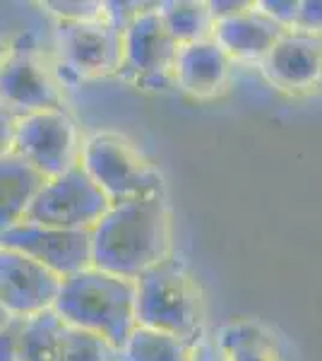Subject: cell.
Listing matches in <instances>:
<instances>
[{"mask_svg": "<svg viewBox=\"0 0 322 361\" xmlns=\"http://www.w3.org/2000/svg\"><path fill=\"white\" fill-rule=\"evenodd\" d=\"M171 255V217L163 195L116 202L92 229V265L137 279Z\"/></svg>", "mask_w": 322, "mask_h": 361, "instance_id": "obj_1", "label": "cell"}, {"mask_svg": "<svg viewBox=\"0 0 322 361\" xmlns=\"http://www.w3.org/2000/svg\"><path fill=\"white\" fill-rule=\"evenodd\" d=\"M54 311L70 328L101 337L123 352L128 337L137 328L135 279L111 275L92 265L63 279Z\"/></svg>", "mask_w": 322, "mask_h": 361, "instance_id": "obj_2", "label": "cell"}, {"mask_svg": "<svg viewBox=\"0 0 322 361\" xmlns=\"http://www.w3.org/2000/svg\"><path fill=\"white\" fill-rule=\"evenodd\" d=\"M135 318L140 328L161 330L190 345L204 335L202 294L183 260L168 255L135 279Z\"/></svg>", "mask_w": 322, "mask_h": 361, "instance_id": "obj_3", "label": "cell"}, {"mask_svg": "<svg viewBox=\"0 0 322 361\" xmlns=\"http://www.w3.org/2000/svg\"><path fill=\"white\" fill-rule=\"evenodd\" d=\"M80 166L109 197L111 205L163 195V178L140 147L125 135L99 130L85 137Z\"/></svg>", "mask_w": 322, "mask_h": 361, "instance_id": "obj_4", "label": "cell"}, {"mask_svg": "<svg viewBox=\"0 0 322 361\" xmlns=\"http://www.w3.org/2000/svg\"><path fill=\"white\" fill-rule=\"evenodd\" d=\"M58 68L75 78H106L123 68V25L111 15L92 20H56Z\"/></svg>", "mask_w": 322, "mask_h": 361, "instance_id": "obj_5", "label": "cell"}, {"mask_svg": "<svg viewBox=\"0 0 322 361\" xmlns=\"http://www.w3.org/2000/svg\"><path fill=\"white\" fill-rule=\"evenodd\" d=\"M82 142L85 137L70 109H46L20 116L13 152L44 178H54L80 166Z\"/></svg>", "mask_w": 322, "mask_h": 361, "instance_id": "obj_6", "label": "cell"}, {"mask_svg": "<svg viewBox=\"0 0 322 361\" xmlns=\"http://www.w3.org/2000/svg\"><path fill=\"white\" fill-rule=\"evenodd\" d=\"M109 207V197L97 188V183L87 176L85 169L73 166L66 173L44 180L25 222L92 231Z\"/></svg>", "mask_w": 322, "mask_h": 361, "instance_id": "obj_7", "label": "cell"}, {"mask_svg": "<svg viewBox=\"0 0 322 361\" xmlns=\"http://www.w3.org/2000/svg\"><path fill=\"white\" fill-rule=\"evenodd\" d=\"M58 68L46 61L37 46L10 44L0 63V102L15 114L27 116L46 109H68Z\"/></svg>", "mask_w": 322, "mask_h": 361, "instance_id": "obj_8", "label": "cell"}, {"mask_svg": "<svg viewBox=\"0 0 322 361\" xmlns=\"http://www.w3.org/2000/svg\"><path fill=\"white\" fill-rule=\"evenodd\" d=\"M0 246L37 260L61 279L92 267V231L20 222L0 234Z\"/></svg>", "mask_w": 322, "mask_h": 361, "instance_id": "obj_9", "label": "cell"}, {"mask_svg": "<svg viewBox=\"0 0 322 361\" xmlns=\"http://www.w3.org/2000/svg\"><path fill=\"white\" fill-rule=\"evenodd\" d=\"M180 46L173 42L156 5L135 13L123 27V68L137 82H163L171 75Z\"/></svg>", "mask_w": 322, "mask_h": 361, "instance_id": "obj_10", "label": "cell"}, {"mask_svg": "<svg viewBox=\"0 0 322 361\" xmlns=\"http://www.w3.org/2000/svg\"><path fill=\"white\" fill-rule=\"evenodd\" d=\"M63 279L37 260L0 246V306L13 318L54 311Z\"/></svg>", "mask_w": 322, "mask_h": 361, "instance_id": "obj_11", "label": "cell"}, {"mask_svg": "<svg viewBox=\"0 0 322 361\" xmlns=\"http://www.w3.org/2000/svg\"><path fill=\"white\" fill-rule=\"evenodd\" d=\"M262 70L286 92L313 90L322 82V37L289 29L262 58Z\"/></svg>", "mask_w": 322, "mask_h": 361, "instance_id": "obj_12", "label": "cell"}, {"mask_svg": "<svg viewBox=\"0 0 322 361\" xmlns=\"http://www.w3.org/2000/svg\"><path fill=\"white\" fill-rule=\"evenodd\" d=\"M228 66H231V58L224 54V49L214 39H204V42L180 46L171 75L183 92L207 99L219 94L226 87Z\"/></svg>", "mask_w": 322, "mask_h": 361, "instance_id": "obj_13", "label": "cell"}, {"mask_svg": "<svg viewBox=\"0 0 322 361\" xmlns=\"http://www.w3.org/2000/svg\"><path fill=\"white\" fill-rule=\"evenodd\" d=\"M289 32L265 13L257 10V3L245 13L228 17V20L214 22V42L224 49L228 58H241V61H262L267 51Z\"/></svg>", "mask_w": 322, "mask_h": 361, "instance_id": "obj_14", "label": "cell"}, {"mask_svg": "<svg viewBox=\"0 0 322 361\" xmlns=\"http://www.w3.org/2000/svg\"><path fill=\"white\" fill-rule=\"evenodd\" d=\"M44 180L15 152L0 157V234L25 222Z\"/></svg>", "mask_w": 322, "mask_h": 361, "instance_id": "obj_15", "label": "cell"}, {"mask_svg": "<svg viewBox=\"0 0 322 361\" xmlns=\"http://www.w3.org/2000/svg\"><path fill=\"white\" fill-rule=\"evenodd\" d=\"M226 361H282L277 340L255 320H233L219 333Z\"/></svg>", "mask_w": 322, "mask_h": 361, "instance_id": "obj_16", "label": "cell"}, {"mask_svg": "<svg viewBox=\"0 0 322 361\" xmlns=\"http://www.w3.org/2000/svg\"><path fill=\"white\" fill-rule=\"evenodd\" d=\"M156 10H159V17L178 46L212 39L214 17L209 13L207 3H200V0H166V3L156 5Z\"/></svg>", "mask_w": 322, "mask_h": 361, "instance_id": "obj_17", "label": "cell"}, {"mask_svg": "<svg viewBox=\"0 0 322 361\" xmlns=\"http://www.w3.org/2000/svg\"><path fill=\"white\" fill-rule=\"evenodd\" d=\"M66 323L56 311L25 318L17 345V361H61V345Z\"/></svg>", "mask_w": 322, "mask_h": 361, "instance_id": "obj_18", "label": "cell"}, {"mask_svg": "<svg viewBox=\"0 0 322 361\" xmlns=\"http://www.w3.org/2000/svg\"><path fill=\"white\" fill-rule=\"evenodd\" d=\"M192 345L151 328H135L123 347V361H190Z\"/></svg>", "mask_w": 322, "mask_h": 361, "instance_id": "obj_19", "label": "cell"}, {"mask_svg": "<svg viewBox=\"0 0 322 361\" xmlns=\"http://www.w3.org/2000/svg\"><path fill=\"white\" fill-rule=\"evenodd\" d=\"M61 361H123V352L111 347L101 337L66 325Z\"/></svg>", "mask_w": 322, "mask_h": 361, "instance_id": "obj_20", "label": "cell"}, {"mask_svg": "<svg viewBox=\"0 0 322 361\" xmlns=\"http://www.w3.org/2000/svg\"><path fill=\"white\" fill-rule=\"evenodd\" d=\"M294 32H306V34H318V37H322V0L298 3Z\"/></svg>", "mask_w": 322, "mask_h": 361, "instance_id": "obj_21", "label": "cell"}, {"mask_svg": "<svg viewBox=\"0 0 322 361\" xmlns=\"http://www.w3.org/2000/svg\"><path fill=\"white\" fill-rule=\"evenodd\" d=\"M257 10L265 13L277 25H282L284 29H289L294 27V20L298 15V3L296 0H262V3H257Z\"/></svg>", "mask_w": 322, "mask_h": 361, "instance_id": "obj_22", "label": "cell"}, {"mask_svg": "<svg viewBox=\"0 0 322 361\" xmlns=\"http://www.w3.org/2000/svg\"><path fill=\"white\" fill-rule=\"evenodd\" d=\"M17 123H20V114H15L13 109L0 102V157L13 154Z\"/></svg>", "mask_w": 322, "mask_h": 361, "instance_id": "obj_23", "label": "cell"}, {"mask_svg": "<svg viewBox=\"0 0 322 361\" xmlns=\"http://www.w3.org/2000/svg\"><path fill=\"white\" fill-rule=\"evenodd\" d=\"M25 318H13L0 330V361H17V345H20V330Z\"/></svg>", "mask_w": 322, "mask_h": 361, "instance_id": "obj_24", "label": "cell"}, {"mask_svg": "<svg viewBox=\"0 0 322 361\" xmlns=\"http://www.w3.org/2000/svg\"><path fill=\"white\" fill-rule=\"evenodd\" d=\"M190 361H226V354L216 337L202 335L190 349Z\"/></svg>", "mask_w": 322, "mask_h": 361, "instance_id": "obj_25", "label": "cell"}, {"mask_svg": "<svg viewBox=\"0 0 322 361\" xmlns=\"http://www.w3.org/2000/svg\"><path fill=\"white\" fill-rule=\"evenodd\" d=\"M209 5V13H212L214 22H221V20H228V17H236L250 10L255 3H243V0H214V3H207Z\"/></svg>", "mask_w": 322, "mask_h": 361, "instance_id": "obj_26", "label": "cell"}, {"mask_svg": "<svg viewBox=\"0 0 322 361\" xmlns=\"http://www.w3.org/2000/svg\"><path fill=\"white\" fill-rule=\"evenodd\" d=\"M10 320H13V316H10V313H8V311H5V308H3V306H0V330H3V328H5V325H8V323H10Z\"/></svg>", "mask_w": 322, "mask_h": 361, "instance_id": "obj_27", "label": "cell"}, {"mask_svg": "<svg viewBox=\"0 0 322 361\" xmlns=\"http://www.w3.org/2000/svg\"><path fill=\"white\" fill-rule=\"evenodd\" d=\"M8 49H10V42L5 37H0V63H3V58H5V54H8Z\"/></svg>", "mask_w": 322, "mask_h": 361, "instance_id": "obj_28", "label": "cell"}]
</instances>
